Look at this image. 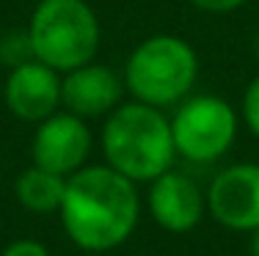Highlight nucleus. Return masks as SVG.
<instances>
[{
	"mask_svg": "<svg viewBox=\"0 0 259 256\" xmlns=\"http://www.w3.org/2000/svg\"><path fill=\"white\" fill-rule=\"evenodd\" d=\"M25 33L33 58L61 75L94 61L102 39L89 0H39Z\"/></svg>",
	"mask_w": 259,
	"mask_h": 256,
	"instance_id": "4",
	"label": "nucleus"
},
{
	"mask_svg": "<svg viewBox=\"0 0 259 256\" xmlns=\"http://www.w3.org/2000/svg\"><path fill=\"white\" fill-rule=\"evenodd\" d=\"M146 204H149L152 221L163 231L188 234L199 226L207 212V190H201L199 182L190 179L188 174L171 168L149 182Z\"/></svg>",
	"mask_w": 259,
	"mask_h": 256,
	"instance_id": "9",
	"label": "nucleus"
},
{
	"mask_svg": "<svg viewBox=\"0 0 259 256\" xmlns=\"http://www.w3.org/2000/svg\"><path fill=\"white\" fill-rule=\"evenodd\" d=\"M254 53H256V58H259V30H256V39H254Z\"/></svg>",
	"mask_w": 259,
	"mask_h": 256,
	"instance_id": "16",
	"label": "nucleus"
},
{
	"mask_svg": "<svg viewBox=\"0 0 259 256\" xmlns=\"http://www.w3.org/2000/svg\"><path fill=\"white\" fill-rule=\"evenodd\" d=\"M121 94H124V77L97 61L61 75V108L80 119L108 116L121 105Z\"/></svg>",
	"mask_w": 259,
	"mask_h": 256,
	"instance_id": "10",
	"label": "nucleus"
},
{
	"mask_svg": "<svg viewBox=\"0 0 259 256\" xmlns=\"http://www.w3.org/2000/svg\"><path fill=\"white\" fill-rule=\"evenodd\" d=\"M100 143L105 166L119 171L135 185H149L160 174L174 168L177 160L171 119L163 113V108L138 99L121 102L116 111L108 113Z\"/></svg>",
	"mask_w": 259,
	"mask_h": 256,
	"instance_id": "2",
	"label": "nucleus"
},
{
	"mask_svg": "<svg viewBox=\"0 0 259 256\" xmlns=\"http://www.w3.org/2000/svg\"><path fill=\"white\" fill-rule=\"evenodd\" d=\"M188 3L201 9V11H207V14H229V11L245 6L248 0H188Z\"/></svg>",
	"mask_w": 259,
	"mask_h": 256,
	"instance_id": "14",
	"label": "nucleus"
},
{
	"mask_svg": "<svg viewBox=\"0 0 259 256\" xmlns=\"http://www.w3.org/2000/svg\"><path fill=\"white\" fill-rule=\"evenodd\" d=\"M89 151H91V130L85 124V119H80V116L69 111H55L53 116H47L45 121L36 124L33 141H30L33 166L69 176L85 166Z\"/></svg>",
	"mask_w": 259,
	"mask_h": 256,
	"instance_id": "7",
	"label": "nucleus"
},
{
	"mask_svg": "<svg viewBox=\"0 0 259 256\" xmlns=\"http://www.w3.org/2000/svg\"><path fill=\"white\" fill-rule=\"evenodd\" d=\"M121 77L133 99L155 108H174L190 96L199 80V56L182 36L157 33L135 44Z\"/></svg>",
	"mask_w": 259,
	"mask_h": 256,
	"instance_id": "3",
	"label": "nucleus"
},
{
	"mask_svg": "<svg viewBox=\"0 0 259 256\" xmlns=\"http://www.w3.org/2000/svg\"><path fill=\"white\" fill-rule=\"evenodd\" d=\"M0 256H50V251L39 240H33V237H22V240L9 242Z\"/></svg>",
	"mask_w": 259,
	"mask_h": 256,
	"instance_id": "13",
	"label": "nucleus"
},
{
	"mask_svg": "<svg viewBox=\"0 0 259 256\" xmlns=\"http://www.w3.org/2000/svg\"><path fill=\"white\" fill-rule=\"evenodd\" d=\"M64 187H66V176L53 174V171L33 166V163H30L14 182L17 201H20L25 210L39 212V215L58 212L61 198H64Z\"/></svg>",
	"mask_w": 259,
	"mask_h": 256,
	"instance_id": "11",
	"label": "nucleus"
},
{
	"mask_svg": "<svg viewBox=\"0 0 259 256\" xmlns=\"http://www.w3.org/2000/svg\"><path fill=\"white\" fill-rule=\"evenodd\" d=\"M207 212L224 229L245 234L259 229V163L221 168L207 187Z\"/></svg>",
	"mask_w": 259,
	"mask_h": 256,
	"instance_id": "6",
	"label": "nucleus"
},
{
	"mask_svg": "<svg viewBox=\"0 0 259 256\" xmlns=\"http://www.w3.org/2000/svg\"><path fill=\"white\" fill-rule=\"evenodd\" d=\"M58 215L66 237L80 251H113L138 226V187L110 166H83L66 176Z\"/></svg>",
	"mask_w": 259,
	"mask_h": 256,
	"instance_id": "1",
	"label": "nucleus"
},
{
	"mask_svg": "<svg viewBox=\"0 0 259 256\" xmlns=\"http://www.w3.org/2000/svg\"><path fill=\"white\" fill-rule=\"evenodd\" d=\"M248 251L251 256H259V229L251 231V242H248Z\"/></svg>",
	"mask_w": 259,
	"mask_h": 256,
	"instance_id": "15",
	"label": "nucleus"
},
{
	"mask_svg": "<svg viewBox=\"0 0 259 256\" xmlns=\"http://www.w3.org/2000/svg\"><path fill=\"white\" fill-rule=\"evenodd\" d=\"M240 116H243V124L248 127V132L259 141V75L245 85L243 105H240Z\"/></svg>",
	"mask_w": 259,
	"mask_h": 256,
	"instance_id": "12",
	"label": "nucleus"
},
{
	"mask_svg": "<svg viewBox=\"0 0 259 256\" xmlns=\"http://www.w3.org/2000/svg\"><path fill=\"white\" fill-rule=\"evenodd\" d=\"M3 99L11 116L39 124L61 111V72L36 58L14 64L3 85Z\"/></svg>",
	"mask_w": 259,
	"mask_h": 256,
	"instance_id": "8",
	"label": "nucleus"
},
{
	"mask_svg": "<svg viewBox=\"0 0 259 256\" xmlns=\"http://www.w3.org/2000/svg\"><path fill=\"white\" fill-rule=\"evenodd\" d=\"M171 135L177 155L190 163H215L232 149L237 138V111L215 94H190L174 105Z\"/></svg>",
	"mask_w": 259,
	"mask_h": 256,
	"instance_id": "5",
	"label": "nucleus"
}]
</instances>
